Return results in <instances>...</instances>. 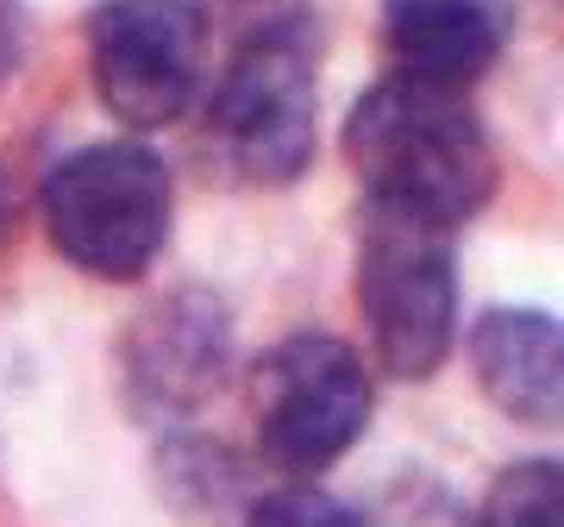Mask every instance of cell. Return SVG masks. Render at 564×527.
<instances>
[{
	"instance_id": "cell-1",
	"label": "cell",
	"mask_w": 564,
	"mask_h": 527,
	"mask_svg": "<svg viewBox=\"0 0 564 527\" xmlns=\"http://www.w3.org/2000/svg\"><path fill=\"white\" fill-rule=\"evenodd\" d=\"M345 158L364 176L370 202L408 207L458 233L496 195V144L464 88L414 76L370 82L345 120Z\"/></svg>"
},
{
	"instance_id": "cell-3",
	"label": "cell",
	"mask_w": 564,
	"mask_h": 527,
	"mask_svg": "<svg viewBox=\"0 0 564 527\" xmlns=\"http://www.w3.org/2000/svg\"><path fill=\"white\" fill-rule=\"evenodd\" d=\"M358 308L377 345V365L421 384L445 365L458 340V258L452 226L408 207L370 202L358 226Z\"/></svg>"
},
{
	"instance_id": "cell-12",
	"label": "cell",
	"mask_w": 564,
	"mask_h": 527,
	"mask_svg": "<svg viewBox=\"0 0 564 527\" xmlns=\"http://www.w3.org/2000/svg\"><path fill=\"white\" fill-rule=\"evenodd\" d=\"M377 527H464V515L440 484H408L402 496H389Z\"/></svg>"
},
{
	"instance_id": "cell-10",
	"label": "cell",
	"mask_w": 564,
	"mask_h": 527,
	"mask_svg": "<svg viewBox=\"0 0 564 527\" xmlns=\"http://www.w3.org/2000/svg\"><path fill=\"white\" fill-rule=\"evenodd\" d=\"M470 527H564V459H527L508 465L484 496V515Z\"/></svg>"
},
{
	"instance_id": "cell-8",
	"label": "cell",
	"mask_w": 564,
	"mask_h": 527,
	"mask_svg": "<svg viewBox=\"0 0 564 527\" xmlns=\"http://www.w3.org/2000/svg\"><path fill=\"white\" fill-rule=\"evenodd\" d=\"M470 377L514 427L564 421V321L540 308H489L470 326Z\"/></svg>"
},
{
	"instance_id": "cell-6",
	"label": "cell",
	"mask_w": 564,
	"mask_h": 527,
	"mask_svg": "<svg viewBox=\"0 0 564 527\" xmlns=\"http://www.w3.org/2000/svg\"><path fill=\"white\" fill-rule=\"evenodd\" d=\"M214 25L195 0H101L88 20V69L113 120L176 126L207 88Z\"/></svg>"
},
{
	"instance_id": "cell-2",
	"label": "cell",
	"mask_w": 564,
	"mask_h": 527,
	"mask_svg": "<svg viewBox=\"0 0 564 527\" xmlns=\"http://www.w3.org/2000/svg\"><path fill=\"white\" fill-rule=\"evenodd\" d=\"M44 233L63 258L101 277V283H132L158 264L170 239V170L151 144L139 139H107L88 144L76 158H63L39 189Z\"/></svg>"
},
{
	"instance_id": "cell-13",
	"label": "cell",
	"mask_w": 564,
	"mask_h": 527,
	"mask_svg": "<svg viewBox=\"0 0 564 527\" xmlns=\"http://www.w3.org/2000/svg\"><path fill=\"white\" fill-rule=\"evenodd\" d=\"M13 63H20V13L13 0H0V82L13 76Z\"/></svg>"
},
{
	"instance_id": "cell-11",
	"label": "cell",
	"mask_w": 564,
	"mask_h": 527,
	"mask_svg": "<svg viewBox=\"0 0 564 527\" xmlns=\"http://www.w3.org/2000/svg\"><path fill=\"white\" fill-rule=\"evenodd\" d=\"M245 527H364L358 508H345L333 490H314V484H282V490H263Z\"/></svg>"
},
{
	"instance_id": "cell-7",
	"label": "cell",
	"mask_w": 564,
	"mask_h": 527,
	"mask_svg": "<svg viewBox=\"0 0 564 527\" xmlns=\"http://www.w3.org/2000/svg\"><path fill=\"white\" fill-rule=\"evenodd\" d=\"M226 370H232V314L207 289H170L120 333V396L139 421H188L220 396Z\"/></svg>"
},
{
	"instance_id": "cell-14",
	"label": "cell",
	"mask_w": 564,
	"mask_h": 527,
	"mask_svg": "<svg viewBox=\"0 0 564 527\" xmlns=\"http://www.w3.org/2000/svg\"><path fill=\"white\" fill-rule=\"evenodd\" d=\"M13 207H20V183L0 170V245H7V233H13Z\"/></svg>"
},
{
	"instance_id": "cell-9",
	"label": "cell",
	"mask_w": 564,
	"mask_h": 527,
	"mask_svg": "<svg viewBox=\"0 0 564 527\" xmlns=\"http://www.w3.org/2000/svg\"><path fill=\"white\" fill-rule=\"evenodd\" d=\"M508 0H383V44L395 76L470 88L508 44Z\"/></svg>"
},
{
	"instance_id": "cell-4",
	"label": "cell",
	"mask_w": 564,
	"mask_h": 527,
	"mask_svg": "<svg viewBox=\"0 0 564 527\" xmlns=\"http://www.w3.org/2000/svg\"><path fill=\"white\" fill-rule=\"evenodd\" d=\"M370 370L333 333H289L270 345L251 377V421H258L263 465L282 477H321L351 452V440L370 421Z\"/></svg>"
},
{
	"instance_id": "cell-5",
	"label": "cell",
	"mask_w": 564,
	"mask_h": 527,
	"mask_svg": "<svg viewBox=\"0 0 564 527\" xmlns=\"http://www.w3.org/2000/svg\"><path fill=\"white\" fill-rule=\"evenodd\" d=\"M214 158L258 189L295 183L314 158V57L295 32H258L239 44L207 101Z\"/></svg>"
}]
</instances>
